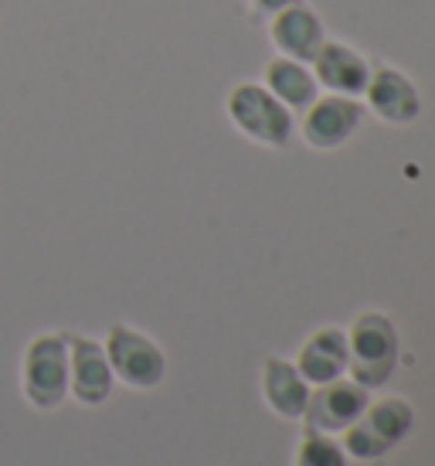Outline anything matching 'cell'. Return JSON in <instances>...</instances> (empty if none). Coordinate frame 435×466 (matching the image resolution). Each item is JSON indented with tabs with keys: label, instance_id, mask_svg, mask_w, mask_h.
Wrapping results in <instances>:
<instances>
[{
	"label": "cell",
	"instance_id": "1",
	"mask_svg": "<svg viewBox=\"0 0 435 466\" xmlns=\"http://www.w3.org/2000/svg\"><path fill=\"white\" fill-rule=\"evenodd\" d=\"M398 368L395 320L381 310H360L347 327V378L360 389H381Z\"/></svg>",
	"mask_w": 435,
	"mask_h": 466
},
{
	"label": "cell",
	"instance_id": "2",
	"mask_svg": "<svg viewBox=\"0 0 435 466\" xmlns=\"http://www.w3.org/2000/svg\"><path fill=\"white\" fill-rule=\"evenodd\" d=\"M225 116L245 140L269 150H282L296 133L293 109H286L262 82H235L225 96Z\"/></svg>",
	"mask_w": 435,
	"mask_h": 466
},
{
	"label": "cell",
	"instance_id": "3",
	"mask_svg": "<svg viewBox=\"0 0 435 466\" xmlns=\"http://www.w3.org/2000/svg\"><path fill=\"white\" fill-rule=\"evenodd\" d=\"M21 395L38 412H55L68 399V344L62 330L35 334L25 344Z\"/></svg>",
	"mask_w": 435,
	"mask_h": 466
},
{
	"label": "cell",
	"instance_id": "4",
	"mask_svg": "<svg viewBox=\"0 0 435 466\" xmlns=\"http://www.w3.org/2000/svg\"><path fill=\"white\" fill-rule=\"evenodd\" d=\"M411 426H415V412L409 401L398 395H381V399L368 401L364 412L340 432L344 436L340 446L354 460H381L409 436Z\"/></svg>",
	"mask_w": 435,
	"mask_h": 466
},
{
	"label": "cell",
	"instance_id": "5",
	"mask_svg": "<svg viewBox=\"0 0 435 466\" xmlns=\"http://www.w3.org/2000/svg\"><path fill=\"white\" fill-rule=\"evenodd\" d=\"M113 378L133 391H154L167 378V354L150 334L129 324H113L103 337Z\"/></svg>",
	"mask_w": 435,
	"mask_h": 466
},
{
	"label": "cell",
	"instance_id": "6",
	"mask_svg": "<svg viewBox=\"0 0 435 466\" xmlns=\"http://www.w3.org/2000/svg\"><path fill=\"white\" fill-rule=\"evenodd\" d=\"M364 123V103L350 99V96H330L323 92L313 103L299 113V140L307 143L309 150H337L344 147Z\"/></svg>",
	"mask_w": 435,
	"mask_h": 466
},
{
	"label": "cell",
	"instance_id": "7",
	"mask_svg": "<svg viewBox=\"0 0 435 466\" xmlns=\"http://www.w3.org/2000/svg\"><path fill=\"white\" fill-rule=\"evenodd\" d=\"M68 399H76L86 409H99L113 395V368L103 350V340L68 330Z\"/></svg>",
	"mask_w": 435,
	"mask_h": 466
},
{
	"label": "cell",
	"instance_id": "8",
	"mask_svg": "<svg viewBox=\"0 0 435 466\" xmlns=\"http://www.w3.org/2000/svg\"><path fill=\"white\" fill-rule=\"evenodd\" d=\"M360 103H364V113H371L374 119H381L388 127H409L422 113V92L401 68L378 66L371 68Z\"/></svg>",
	"mask_w": 435,
	"mask_h": 466
},
{
	"label": "cell",
	"instance_id": "9",
	"mask_svg": "<svg viewBox=\"0 0 435 466\" xmlns=\"http://www.w3.org/2000/svg\"><path fill=\"white\" fill-rule=\"evenodd\" d=\"M368 389H360L354 378H333L327 385H313L309 389V401H307V419L309 429H320L327 436L333 432H344L368 405Z\"/></svg>",
	"mask_w": 435,
	"mask_h": 466
},
{
	"label": "cell",
	"instance_id": "10",
	"mask_svg": "<svg viewBox=\"0 0 435 466\" xmlns=\"http://www.w3.org/2000/svg\"><path fill=\"white\" fill-rule=\"evenodd\" d=\"M313 76H317V86L330 96H350V99H360L364 89H368V78H371V66L368 58L347 45V41H333L327 38L320 45V52L313 55Z\"/></svg>",
	"mask_w": 435,
	"mask_h": 466
},
{
	"label": "cell",
	"instance_id": "11",
	"mask_svg": "<svg viewBox=\"0 0 435 466\" xmlns=\"http://www.w3.org/2000/svg\"><path fill=\"white\" fill-rule=\"evenodd\" d=\"M269 41L276 55H286V58L309 66L313 55L320 52V45L327 41V31H323L320 14L303 0H293L269 17Z\"/></svg>",
	"mask_w": 435,
	"mask_h": 466
},
{
	"label": "cell",
	"instance_id": "12",
	"mask_svg": "<svg viewBox=\"0 0 435 466\" xmlns=\"http://www.w3.org/2000/svg\"><path fill=\"white\" fill-rule=\"evenodd\" d=\"M296 371L307 378V385H327L333 378L347 375V330L344 327H317L303 337L296 350Z\"/></svg>",
	"mask_w": 435,
	"mask_h": 466
},
{
	"label": "cell",
	"instance_id": "13",
	"mask_svg": "<svg viewBox=\"0 0 435 466\" xmlns=\"http://www.w3.org/2000/svg\"><path fill=\"white\" fill-rule=\"evenodd\" d=\"M258 389H262V401H266L279 419H303L307 401H309V385H307V378L296 371L293 361H286L279 354L266 358V361H262Z\"/></svg>",
	"mask_w": 435,
	"mask_h": 466
},
{
	"label": "cell",
	"instance_id": "14",
	"mask_svg": "<svg viewBox=\"0 0 435 466\" xmlns=\"http://www.w3.org/2000/svg\"><path fill=\"white\" fill-rule=\"evenodd\" d=\"M262 86L279 99L286 109L293 113H303L317 96H320V86H317V76L307 62H296V58H286V55H272L266 68H262Z\"/></svg>",
	"mask_w": 435,
	"mask_h": 466
},
{
	"label": "cell",
	"instance_id": "15",
	"mask_svg": "<svg viewBox=\"0 0 435 466\" xmlns=\"http://www.w3.org/2000/svg\"><path fill=\"white\" fill-rule=\"evenodd\" d=\"M293 466H347V453L340 442H333L320 429H303L296 440Z\"/></svg>",
	"mask_w": 435,
	"mask_h": 466
},
{
	"label": "cell",
	"instance_id": "16",
	"mask_svg": "<svg viewBox=\"0 0 435 466\" xmlns=\"http://www.w3.org/2000/svg\"><path fill=\"white\" fill-rule=\"evenodd\" d=\"M286 4H293V0H248V7L256 14H262V17H272V14L282 11Z\"/></svg>",
	"mask_w": 435,
	"mask_h": 466
}]
</instances>
